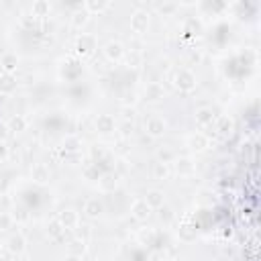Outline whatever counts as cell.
Returning a JSON list of instances; mask_svg holds the SVG:
<instances>
[{
  "instance_id": "cell-17",
  "label": "cell",
  "mask_w": 261,
  "mask_h": 261,
  "mask_svg": "<svg viewBox=\"0 0 261 261\" xmlns=\"http://www.w3.org/2000/svg\"><path fill=\"white\" fill-rule=\"evenodd\" d=\"M114 116H110V114H98V118H96V130L98 133H102V135H110V133H114Z\"/></svg>"
},
{
  "instance_id": "cell-44",
  "label": "cell",
  "mask_w": 261,
  "mask_h": 261,
  "mask_svg": "<svg viewBox=\"0 0 261 261\" xmlns=\"http://www.w3.org/2000/svg\"><path fill=\"white\" fill-rule=\"evenodd\" d=\"M63 261H84V259H82V257H77V255H67Z\"/></svg>"
},
{
  "instance_id": "cell-14",
  "label": "cell",
  "mask_w": 261,
  "mask_h": 261,
  "mask_svg": "<svg viewBox=\"0 0 261 261\" xmlns=\"http://www.w3.org/2000/svg\"><path fill=\"white\" fill-rule=\"evenodd\" d=\"M102 212H104V204H102V200H100L98 196L88 198V200L84 202V214H86L88 218H98Z\"/></svg>"
},
{
  "instance_id": "cell-24",
  "label": "cell",
  "mask_w": 261,
  "mask_h": 261,
  "mask_svg": "<svg viewBox=\"0 0 261 261\" xmlns=\"http://www.w3.org/2000/svg\"><path fill=\"white\" fill-rule=\"evenodd\" d=\"M6 126H8L10 133H22V130H27L29 122H27V118H24L22 114H16V116H12V118L6 122Z\"/></svg>"
},
{
  "instance_id": "cell-6",
  "label": "cell",
  "mask_w": 261,
  "mask_h": 261,
  "mask_svg": "<svg viewBox=\"0 0 261 261\" xmlns=\"http://www.w3.org/2000/svg\"><path fill=\"white\" fill-rule=\"evenodd\" d=\"M104 55L108 61H122L124 55H126V49L120 41H108L104 45Z\"/></svg>"
},
{
  "instance_id": "cell-42",
  "label": "cell",
  "mask_w": 261,
  "mask_h": 261,
  "mask_svg": "<svg viewBox=\"0 0 261 261\" xmlns=\"http://www.w3.org/2000/svg\"><path fill=\"white\" fill-rule=\"evenodd\" d=\"M35 22H37V18H35L33 14H24V16H22V24H24V27L33 29V24H35Z\"/></svg>"
},
{
  "instance_id": "cell-21",
  "label": "cell",
  "mask_w": 261,
  "mask_h": 261,
  "mask_svg": "<svg viewBox=\"0 0 261 261\" xmlns=\"http://www.w3.org/2000/svg\"><path fill=\"white\" fill-rule=\"evenodd\" d=\"M16 90V77L10 73H0V94L8 96Z\"/></svg>"
},
{
  "instance_id": "cell-2",
  "label": "cell",
  "mask_w": 261,
  "mask_h": 261,
  "mask_svg": "<svg viewBox=\"0 0 261 261\" xmlns=\"http://www.w3.org/2000/svg\"><path fill=\"white\" fill-rule=\"evenodd\" d=\"M165 130H167V122H165L161 116L151 114V116L145 120V133H147L149 137H153V139H161V137L165 135Z\"/></svg>"
},
{
  "instance_id": "cell-7",
  "label": "cell",
  "mask_w": 261,
  "mask_h": 261,
  "mask_svg": "<svg viewBox=\"0 0 261 261\" xmlns=\"http://www.w3.org/2000/svg\"><path fill=\"white\" fill-rule=\"evenodd\" d=\"M31 177H33V181L39 184V186L49 184V181H51V169H49V165H47V163H33V167H31Z\"/></svg>"
},
{
  "instance_id": "cell-37",
  "label": "cell",
  "mask_w": 261,
  "mask_h": 261,
  "mask_svg": "<svg viewBox=\"0 0 261 261\" xmlns=\"http://www.w3.org/2000/svg\"><path fill=\"white\" fill-rule=\"evenodd\" d=\"M75 230H77V239H84V241H86V239L90 237V226H88V224H77Z\"/></svg>"
},
{
  "instance_id": "cell-10",
  "label": "cell",
  "mask_w": 261,
  "mask_h": 261,
  "mask_svg": "<svg viewBox=\"0 0 261 261\" xmlns=\"http://www.w3.org/2000/svg\"><path fill=\"white\" fill-rule=\"evenodd\" d=\"M188 147L194 153H202V151H206L210 147V139L204 133H194V135L188 137Z\"/></svg>"
},
{
  "instance_id": "cell-9",
  "label": "cell",
  "mask_w": 261,
  "mask_h": 261,
  "mask_svg": "<svg viewBox=\"0 0 261 261\" xmlns=\"http://www.w3.org/2000/svg\"><path fill=\"white\" fill-rule=\"evenodd\" d=\"M116 186H118V173L116 171H106V173H102L98 177V190L104 192V194L114 192Z\"/></svg>"
},
{
  "instance_id": "cell-5",
  "label": "cell",
  "mask_w": 261,
  "mask_h": 261,
  "mask_svg": "<svg viewBox=\"0 0 261 261\" xmlns=\"http://www.w3.org/2000/svg\"><path fill=\"white\" fill-rule=\"evenodd\" d=\"M57 220L61 222V226L65 230H75L77 224H80V214L73 210V208H63L59 214H57Z\"/></svg>"
},
{
  "instance_id": "cell-8",
  "label": "cell",
  "mask_w": 261,
  "mask_h": 261,
  "mask_svg": "<svg viewBox=\"0 0 261 261\" xmlns=\"http://www.w3.org/2000/svg\"><path fill=\"white\" fill-rule=\"evenodd\" d=\"M173 169H175L177 175L188 177V175H194L196 163H194L192 157H175V159H173Z\"/></svg>"
},
{
  "instance_id": "cell-12",
  "label": "cell",
  "mask_w": 261,
  "mask_h": 261,
  "mask_svg": "<svg viewBox=\"0 0 261 261\" xmlns=\"http://www.w3.org/2000/svg\"><path fill=\"white\" fill-rule=\"evenodd\" d=\"M130 214H133L135 220L145 222V220L151 216V208L147 206V202H145L143 198H139V200H135V202L130 204Z\"/></svg>"
},
{
  "instance_id": "cell-30",
  "label": "cell",
  "mask_w": 261,
  "mask_h": 261,
  "mask_svg": "<svg viewBox=\"0 0 261 261\" xmlns=\"http://www.w3.org/2000/svg\"><path fill=\"white\" fill-rule=\"evenodd\" d=\"M126 63H128V67H139L141 65V61H143V53L141 51H137V49H130V53L126 51Z\"/></svg>"
},
{
  "instance_id": "cell-26",
  "label": "cell",
  "mask_w": 261,
  "mask_h": 261,
  "mask_svg": "<svg viewBox=\"0 0 261 261\" xmlns=\"http://www.w3.org/2000/svg\"><path fill=\"white\" fill-rule=\"evenodd\" d=\"M63 232H65V228L61 226V222L57 220V218H53V220H49V224H47V234L53 239V241H57V239H61L63 237Z\"/></svg>"
},
{
  "instance_id": "cell-47",
  "label": "cell",
  "mask_w": 261,
  "mask_h": 261,
  "mask_svg": "<svg viewBox=\"0 0 261 261\" xmlns=\"http://www.w3.org/2000/svg\"><path fill=\"white\" fill-rule=\"evenodd\" d=\"M100 261H106V259H100Z\"/></svg>"
},
{
  "instance_id": "cell-45",
  "label": "cell",
  "mask_w": 261,
  "mask_h": 261,
  "mask_svg": "<svg viewBox=\"0 0 261 261\" xmlns=\"http://www.w3.org/2000/svg\"><path fill=\"white\" fill-rule=\"evenodd\" d=\"M4 53H6V51H4V47L0 45V59H2V55H4Z\"/></svg>"
},
{
  "instance_id": "cell-1",
  "label": "cell",
  "mask_w": 261,
  "mask_h": 261,
  "mask_svg": "<svg viewBox=\"0 0 261 261\" xmlns=\"http://www.w3.org/2000/svg\"><path fill=\"white\" fill-rule=\"evenodd\" d=\"M173 86H175L179 92H192V90L196 88V75H194L190 69L181 67V69H177V71L173 73Z\"/></svg>"
},
{
  "instance_id": "cell-18",
  "label": "cell",
  "mask_w": 261,
  "mask_h": 261,
  "mask_svg": "<svg viewBox=\"0 0 261 261\" xmlns=\"http://www.w3.org/2000/svg\"><path fill=\"white\" fill-rule=\"evenodd\" d=\"M143 200L147 202V206H149L151 210H153V208L157 210V208H161V206L165 204V194H163L161 190H149Z\"/></svg>"
},
{
  "instance_id": "cell-11",
  "label": "cell",
  "mask_w": 261,
  "mask_h": 261,
  "mask_svg": "<svg viewBox=\"0 0 261 261\" xmlns=\"http://www.w3.org/2000/svg\"><path fill=\"white\" fill-rule=\"evenodd\" d=\"M6 249H8V253H12V255H22L24 253V249H27V239H24V234H20V232H14V234H10L8 237V241H6V245H4Z\"/></svg>"
},
{
  "instance_id": "cell-32",
  "label": "cell",
  "mask_w": 261,
  "mask_h": 261,
  "mask_svg": "<svg viewBox=\"0 0 261 261\" xmlns=\"http://www.w3.org/2000/svg\"><path fill=\"white\" fill-rule=\"evenodd\" d=\"M157 210H159V212H157V214H159V220H161L163 224L171 222L173 216H175V214H173V208H169V206H165V204H163L161 208H157Z\"/></svg>"
},
{
  "instance_id": "cell-28",
  "label": "cell",
  "mask_w": 261,
  "mask_h": 261,
  "mask_svg": "<svg viewBox=\"0 0 261 261\" xmlns=\"http://www.w3.org/2000/svg\"><path fill=\"white\" fill-rule=\"evenodd\" d=\"M86 241L84 239H73L69 245H67V251H69V255H77V257H82L84 253H86Z\"/></svg>"
},
{
  "instance_id": "cell-43",
  "label": "cell",
  "mask_w": 261,
  "mask_h": 261,
  "mask_svg": "<svg viewBox=\"0 0 261 261\" xmlns=\"http://www.w3.org/2000/svg\"><path fill=\"white\" fill-rule=\"evenodd\" d=\"M122 130H120V135L122 137H128L130 133H133V122H122V126H120Z\"/></svg>"
},
{
  "instance_id": "cell-36",
  "label": "cell",
  "mask_w": 261,
  "mask_h": 261,
  "mask_svg": "<svg viewBox=\"0 0 261 261\" xmlns=\"http://www.w3.org/2000/svg\"><path fill=\"white\" fill-rule=\"evenodd\" d=\"M153 239H155V230H141L139 232L141 245H153Z\"/></svg>"
},
{
  "instance_id": "cell-22",
  "label": "cell",
  "mask_w": 261,
  "mask_h": 261,
  "mask_svg": "<svg viewBox=\"0 0 261 261\" xmlns=\"http://www.w3.org/2000/svg\"><path fill=\"white\" fill-rule=\"evenodd\" d=\"M84 8H86V12L88 14H102L104 10H108L110 8V2H106V0H88L86 4H84Z\"/></svg>"
},
{
  "instance_id": "cell-19",
  "label": "cell",
  "mask_w": 261,
  "mask_h": 261,
  "mask_svg": "<svg viewBox=\"0 0 261 261\" xmlns=\"http://www.w3.org/2000/svg\"><path fill=\"white\" fill-rule=\"evenodd\" d=\"M88 20H90V14L86 12V8H84V6L75 8V10L71 12V16H69V22H71V27H73V29H82V27H86V24H88Z\"/></svg>"
},
{
  "instance_id": "cell-29",
  "label": "cell",
  "mask_w": 261,
  "mask_h": 261,
  "mask_svg": "<svg viewBox=\"0 0 261 261\" xmlns=\"http://www.w3.org/2000/svg\"><path fill=\"white\" fill-rule=\"evenodd\" d=\"M12 224H14L12 214H10V212H6V210H0V232L10 230V228H12Z\"/></svg>"
},
{
  "instance_id": "cell-33",
  "label": "cell",
  "mask_w": 261,
  "mask_h": 261,
  "mask_svg": "<svg viewBox=\"0 0 261 261\" xmlns=\"http://www.w3.org/2000/svg\"><path fill=\"white\" fill-rule=\"evenodd\" d=\"M80 147H82V143H80L77 137H67V139L63 141V149H65V151H77Z\"/></svg>"
},
{
  "instance_id": "cell-39",
  "label": "cell",
  "mask_w": 261,
  "mask_h": 261,
  "mask_svg": "<svg viewBox=\"0 0 261 261\" xmlns=\"http://www.w3.org/2000/svg\"><path fill=\"white\" fill-rule=\"evenodd\" d=\"M149 261H171V259L167 257V253H163V251H155V253L149 257Z\"/></svg>"
},
{
  "instance_id": "cell-40",
  "label": "cell",
  "mask_w": 261,
  "mask_h": 261,
  "mask_svg": "<svg viewBox=\"0 0 261 261\" xmlns=\"http://www.w3.org/2000/svg\"><path fill=\"white\" fill-rule=\"evenodd\" d=\"M8 157H10V149L6 147V143H0V163L6 161Z\"/></svg>"
},
{
  "instance_id": "cell-3",
  "label": "cell",
  "mask_w": 261,
  "mask_h": 261,
  "mask_svg": "<svg viewBox=\"0 0 261 261\" xmlns=\"http://www.w3.org/2000/svg\"><path fill=\"white\" fill-rule=\"evenodd\" d=\"M75 55L77 57H88V55H92L94 53V49H96V39H94V35H88V33H82L77 39H75Z\"/></svg>"
},
{
  "instance_id": "cell-35",
  "label": "cell",
  "mask_w": 261,
  "mask_h": 261,
  "mask_svg": "<svg viewBox=\"0 0 261 261\" xmlns=\"http://www.w3.org/2000/svg\"><path fill=\"white\" fill-rule=\"evenodd\" d=\"M157 10H159L163 16H167V14H173V12L177 10V4H175V2H163V4L157 6Z\"/></svg>"
},
{
  "instance_id": "cell-23",
  "label": "cell",
  "mask_w": 261,
  "mask_h": 261,
  "mask_svg": "<svg viewBox=\"0 0 261 261\" xmlns=\"http://www.w3.org/2000/svg\"><path fill=\"white\" fill-rule=\"evenodd\" d=\"M49 12H51V4H49L47 0H37V2H33V6H31V14H33L35 18L49 16Z\"/></svg>"
},
{
  "instance_id": "cell-20",
  "label": "cell",
  "mask_w": 261,
  "mask_h": 261,
  "mask_svg": "<svg viewBox=\"0 0 261 261\" xmlns=\"http://www.w3.org/2000/svg\"><path fill=\"white\" fill-rule=\"evenodd\" d=\"M151 177L155 181H163L169 177V163H161V161H155L151 165Z\"/></svg>"
},
{
  "instance_id": "cell-41",
  "label": "cell",
  "mask_w": 261,
  "mask_h": 261,
  "mask_svg": "<svg viewBox=\"0 0 261 261\" xmlns=\"http://www.w3.org/2000/svg\"><path fill=\"white\" fill-rule=\"evenodd\" d=\"M8 135H10V130H8L6 122H2V120H0V143H4V141L8 139Z\"/></svg>"
},
{
  "instance_id": "cell-4",
  "label": "cell",
  "mask_w": 261,
  "mask_h": 261,
  "mask_svg": "<svg viewBox=\"0 0 261 261\" xmlns=\"http://www.w3.org/2000/svg\"><path fill=\"white\" fill-rule=\"evenodd\" d=\"M147 29H149V12L143 10V8L133 10V14H130V31L137 33V35H143Z\"/></svg>"
},
{
  "instance_id": "cell-25",
  "label": "cell",
  "mask_w": 261,
  "mask_h": 261,
  "mask_svg": "<svg viewBox=\"0 0 261 261\" xmlns=\"http://www.w3.org/2000/svg\"><path fill=\"white\" fill-rule=\"evenodd\" d=\"M214 128L218 135H230L232 133V120L228 116H220L214 120Z\"/></svg>"
},
{
  "instance_id": "cell-46",
  "label": "cell",
  "mask_w": 261,
  "mask_h": 261,
  "mask_svg": "<svg viewBox=\"0 0 261 261\" xmlns=\"http://www.w3.org/2000/svg\"><path fill=\"white\" fill-rule=\"evenodd\" d=\"M2 249H4V243H2V241H0V253H2Z\"/></svg>"
},
{
  "instance_id": "cell-15",
  "label": "cell",
  "mask_w": 261,
  "mask_h": 261,
  "mask_svg": "<svg viewBox=\"0 0 261 261\" xmlns=\"http://www.w3.org/2000/svg\"><path fill=\"white\" fill-rule=\"evenodd\" d=\"M18 55L16 53H12V51H6L4 55H2V59H0V69H2V73H10V75H14V71L18 69Z\"/></svg>"
},
{
  "instance_id": "cell-31",
  "label": "cell",
  "mask_w": 261,
  "mask_h": 261,
  "mask_svg": "<svg viewBox=\"0 0 261 261\" xmlns=\"http://www.w3.org/2000/svg\"><path fill=\"white\" fill-rule=\"evenodd\" d=\"M175 159V153L169 149V147H159L157 149V161L161 163H171Z\"/></svg>"
},
{
  "instance_id": "cell-38",
  "label": "cell",
  "mask_w": 261,
  "mask_h": 261,
  "mask_svg": "<svg viewBox=\"0 0 261 261\" xmlns=\"http://www.w3.org/2000/svg\"><path fill=\"white\" fill-rule=\"evenodd\" d=\"M120 112H122L124 122H130V120H133V116H135V108H130V106H124Z\"/></svg>"
},
{
  "instance_id": "cell-34",
  "label": "cell",
  "mask_w": 261,
  "mask_h": 261,
  "mask_svg": "<svg viewBox=\"0 0 261 261\" xmlns=\"http://www.w3.org/2000/svg\"><path fill=\"white\" fill-rule=\"evenodd\" d=\"M12 214V218H14V222H27L29 220V210L27 208H14V212H10Z\"/></svg>"
},
{
  "instance_id": "cell-27",
  "label": "cell",
  "mask_w": 261,
  "mask_h": 261,
  "mask_svg": "<svg viewBox=\"0 0 261 261\" xmlns=\"http://www.w3.org/2000/svg\"><path fill=\"white\" fill-rule=\"evenodd\" d=\"M177 232H179V239H181V241H192V239H196L198 226H196V222H194V224H181Z\"/></svg>"
},
{
  "instance_id": "cell-13",
  "label": "cell",
  "mask_w": 261,
  "mask_h": 261,
  "mask_svg": "<svg viewBox=\"0 0 261 261\" xmlns=\"http://www.w3.org/2000/svg\"><path fill=\"white\" fill-rule=\"evenodd\" d=\"M143 96H145L147 102H159V100H163L165 90H163V86H161L159 82H149V84L145 86Z\"/></svg>"
},
{
  "instance_id": "cell-16",
  "label": "cell",
  "mask_w": 261,
  "mask_h": 261,
  "mask_svg": "<svg viewBox=\"0 0 261 261\" xmlns=\"http://www.w3.org/2000/svg\"><path fill=\"white\" fill-rule=\"evenodd\" d=\"M194 118H196V124H198V126H212L214 120H216V114H214L212 108L204 106V108H198V110H196Z\"/></svg>"
}]
</instances>
